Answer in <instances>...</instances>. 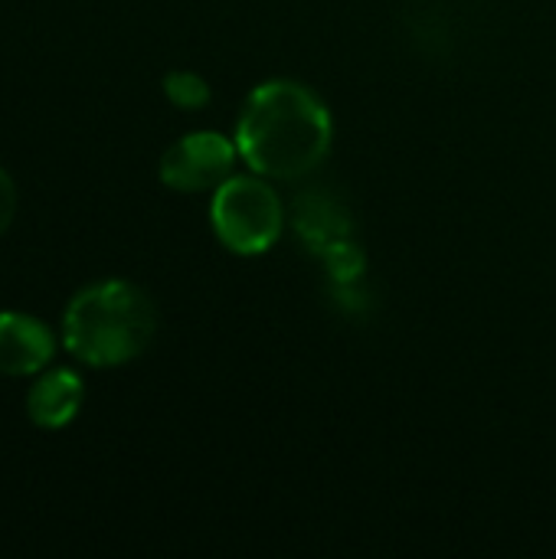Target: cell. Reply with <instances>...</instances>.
Instances as JSON below:
<instances>
[{
    "instance_id": "1",
    "label": "cell",
    "mask_w": 556,
    "mask_h": 559,
    "mask_svg": "<svg viewBox=\"0 0 556 559\" xmlns=\"http://www.w3.org/2000/svg\"><path fill=\"white\" fill-rule=\"evenodd\" d=\"M331 138V115L308 85L269 79L249 92L233 141L256 174L298 180L328 157Z\"/></svg>"
},
{
    "instance_id": "2",
    "label": "cell",
    "mask_w": 556,
    "mask_h": 559,
    "mask_svg": "<svg viewBox=\"0 0 556 559\" xmlns=\"http://www.w3.org/2000/svg\"><path fill=\"white\" fill-rule=\"evenodd\" d=\"M157 334V308L125 278L92 282L62 311V347L85 367L108 370L141 357Z\"/></svg>"
},
{
    "instance_id": "3",
    "label": "cell",
    "mask_w": 556,
    "mask_h": 559,
    "mask_svg": "<svg viewBox=\"0 0 556 559\" xmlns=\"http://www.w3.org/2000/svg\"><path fill=\"white\" fill-rule=\"evenodd\" d=\"M210 223L216 239L236 255L269 252L285 226L279 193L259 177H229L216 187L210 203Z\"/></svg>"
},
{
    "instance_id": "4",
    "label": "cell",
    "mask_w": 556,
    "mask_h": 559,
    "mask_svg": "<svg viewBox=\"0 0 556 559\" xmlns=\"http://www.w3.org/2000/svg\"><path fill=\"white\" fill-rule=\"evenodd\" d=\"M236 141H229L220 131H190L177 138L157 164L161 183L177 193H200L216 190L223 180L233 177L236 164Z\"/></svg>"
},
{
    "instance_id": "5",
    "label": "cell",
    "mask_w": 556,
    "mask_h": 559,
    "mask_svg": "<svg viewBox=\"0 0 556 559\" xmlns=\"http://www.w3.org/2000/svg\"><path fill=\"white\" fill-rule=\"evenodd\" d=\"M56 354L52 331L23 311H0V377H36Z\"/></svg>"
},
{
    "instance_id": "6",
    "label": "cell",
    "mask_w": 556,
    "mask_h": 559,
    "mask_svg": "<svg viewBox=\"0 0 556 559\" xmlns=\"http://www.w3.org/2000/svg\"><path fill=\"white\" fill-rule=\"evenodd\" d=\"M85 403V383L75 370H49L26 393V416L43 432L66 429Z\"/></svg>"
},
{
    "instance_id": "7",
    "label": "cell",
    "mask_w": 556,
    "mask_h": 559,
    "mask_svg": "<svg viewBox=\"0 0 556 559\" xmlns=\"http://www.w3.org/2000/svg\"><path fill=\"white\" fill-rule=\"evenodd\" d=\"M164 95L170 105L193 111V108H203L210 102V85L203 75H197L190 69H174L164 75Z\"/></svg>"
},
{
    "instance_id": "8",
    "label": "cell",
    "mask_w": 556,
    "mask_h": 559,
    "mask_svg": "<svg viewBox=\"0 0 556 559\" xmlns=\"http://www.w3.org/2000/svg\"><path fill=\"white\" fill-rule=\"evenodd\" d=\"M16 203H20L16 183H13V177L0 167V236L10 229V223H13V216H16Z\"/></svg>"
}]
</instances>
